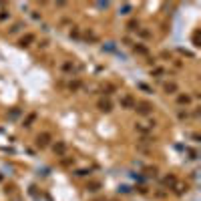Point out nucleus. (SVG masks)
<instances>
[{
  "instance_id": "obj_1",
  "label": "nucleus",
  "mask_w": 201,
  "mask_h": 201,
  "mask_svg": "<svg viewBox=\"0 0 201 201\" xmlns=\"http://www.w3.org/2000/svg\"><path fill=\"white\" fill-rule=\"evenodd\" d=\"M99 107H100L103 111H111V103H109V100H100Z\"/></svg>"
},
{
  "instance_id": "obj_3",
  "label": "nucleus",
  "mask_w": 201,
  "mask_h": 201,
  "mask_svg": "<svg viewBox=\"0 0 201 201\" xmlns=\"http://www.w3.org/2000/svg\"><path fill=\"white\" fill-rule=\"evenodd\" d=\"M179 103H189V97L185 95V97H179Z\"/></svg>"
},
{
  "instance_id": "obj_2",
  "label": "nucleus",
  "mask_w": 201,
  "mask_h": 201,
  "mask_svg": "<svg viewBox=\"0 0 201 201\" xmlns=\"http://www.w3.org/2000/svg\"><path fill=\"white\" fill-rule=\"evenodd\" d=\"M46 139H48V135H42V137H38V145H46Z\"/></svg>"
}]
</instances>
